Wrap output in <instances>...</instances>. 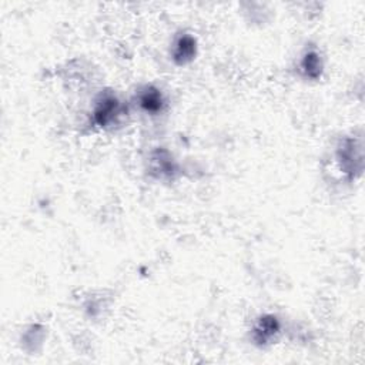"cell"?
<instances>
[{
	"label": "cell",
	"mask_w": 365,
	"mask_h": 365,
	"mask_svg": "<svg viewBox=\"0 0 365 365\" xmlns=\"http://www.w3.org/2000/svg\"><path fill=\"white\" fill-rule=\"evenodd\" d=\"M124 113L125 108L118 97L110 91H106L101 93L94 101L91 121L98 128H113L114 125L120 124Z\"/></svg>",
	"instance_id": "1"
},
{
	"label": "cell",
	"mask_w": 365,
	"mask_h": 365,
	"mask_svg": "<svg viewBox=\"0 0 365 365\" xmlns=\"http://www.w3.org/2000/svg\"><path fill=\"white\" fill-rule=\"evenodd\" d=\"M281 332V322L275 315H262L251 328V339L258 346L271 345Z\"/></svg>",
	"instance_id": "2"
},
{
	"label": "cell",
	"mask_w": 365,
	"mask_h": 365,
	"mask_svg": "<svg viewBox=\"0 0 365 365\" xmlns=\"http://www.w3.org/2000/svg\"><path fill=\"white\" fill-rule=\"evenodd\" d=\"M137 106L141 111L150 115H158L165 110L167 100L163 91L154 86H144L137 91L135 96Z\"/></svg>",
	"instance_id": "3"
},
{
	"label": "cell",
	"mask_w": 365,
	"mask_h": 365,
	"mask_svg": "<svg viewBox=\"0 0 365 365\" xmlns=\"http://www.w3.org/2000/svg\"><path fill=\"white\" fill-rule=\"evenodd\" d=\"M171 58L177 66L191 63L197 56V40L194 36L182 33L178 34L171 44Z\"/></svg>",
	"instance_id": "4"
},
{
	"label": "cell",
	"mask_w": 365,
	"mask_h": 365,
	"mask_svg": "<svg viewBox=\"0 0 365 365\" xmlns=\"http://www.w3.org/2000/svg\"><path fill=\"white\" fill-rule=\"evenodd\" d=\"M297 68L302 78L318 80L324 71V61L319 51L314 47L305 48L298 60Z\"/></svg>",
	"instance_id": "5"
},
{
	"label": "cell",
	"mask_w": 365,
	"mask_h": 365,
	"mask_svg": "<svg viewBox=\"0 0 365 365\" xmlns=\"http://www.w3.org/2000/svg\"><path fill=\"white\" fill-rule=\"evenodd\" d=\"M358 150H361V148L359 147L356 148L355 141H352V140H346L344 144L339 145L336 155H338V161L341 164V168H344L345 173H354L356 161L362 164L361 154L355 155V151H358Z\"/></svg>",
	"instance_id": "6"
},
{
	"label": "cell",
	"mask_w": 365,
	"mask_h": 365,
	"mask_svg": "<svg viewBox=\"0 0 365 365\" xmlns=\"http://www.w3.org/2000/svg\"><path fill=\"white\" fill-rule=\"evenodd\" d=\"M151 170L153 173H158L161 178L171 177L175 173V164L164 154H157L151 161Z\"/></svg>",
	"instance_id": "7"
}]
</instances>
